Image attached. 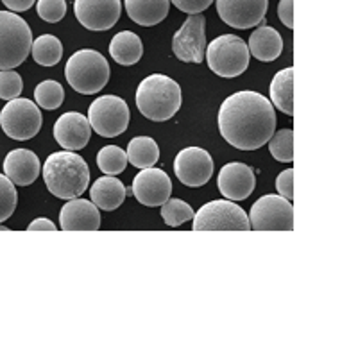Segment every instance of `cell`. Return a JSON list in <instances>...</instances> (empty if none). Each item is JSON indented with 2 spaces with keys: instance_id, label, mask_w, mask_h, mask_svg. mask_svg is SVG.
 <instances>
[{
  "instance_id": "1",
  "label": "cell",
  "mask_w": 358,
  "mask_h": 358,
  "mask_svg": "<svg viewBox=\"0 0 358 358\" xmlns=\"http://www.w3.org/2000/svg\"><path fill=\"white\" fill-rule=\"evenodd\" d=\"M276 129V113L268 99L258 92H236L219 110V131L229 145L241 151H257Z\"/></svg>"
},
{
  "instance_id": "2",
  "label": "cell",
  "mask_w": 358,
  "mask_h": 358,
  "mask_svg": "<svg viewBox=\"0 0 358 358\" xmlns=\"http://www.w3.org/2000/svg\"><path fill=\"white\" fill-rule=\"evenodd\" d=\"M41 174L45 187L59 199L81 197L90 183L88 163L73 151L52 152L45 162Z\"/></svg>"
},
{
  "instance_id": "3",
  "label": "cell",
  "mask_w": 358,
  "mask_h": 358,
  "mask_svg": "<svg viewBox=\"0 0 358 358\" xmlns=\"http://www.w3.org/2000/svg\"><path fill=\"white\" fill-rule=\"evenodd\" d=\"M134 102L145 118L155 122H165L179 111L183 94L181 86L172 78L163 73H152L140 83Z\"/></svg>"
},
{
  "instance_id": "4",
  "label": "cell",
  "mask_w": 358,
  "mask_h": 358,
  "mask_svg": "<svg viewBox=\"0 0 358 358\" xmlns=\"http://www.w3.org/2000/svg\"><path fill=\"white\" fill-rule=\"evenodd\" d=\"M65 76L69 85L83 95L99 94L110 81V65L101 52L83 49L66 62Z\"/></svg>"
},
{
  "instance_id": "5",
  "label": "cell",
  "mask_w": 358,
  "mask_h": 358,
  "mask_svg": "<svg viewBox=\"0 0 358 358\" xmlns=\"http://www.w3.org/2000/svg\"><path fill=\"white\" fill-rule=\"evenodd\" d=\"M33 33L27 22L13 11H0V70L20 66L31 54Z\"/></svg>"
},
{
  "instance_id": "6",
  "label": "cell",
  "mask_w": 358,
  "mask_h": 358,
  "mask_svg": "<svg viewBox=\"0 0 358 358\" xmlns=\"http://www.w3.org/2000/svg\"><path fill=\"white\" fill-rule=\"evenodd\" d=\"M248 43L235 34H222L215 38L204 50V59L213 73L220 78H238L249 66Z\"/></svg>"
},
{
  "instance_id": "7",
  "label": "cell",
  "mask_w": 358,
  "mask_h": 358,
  "mask_svg": "<svg viewBox=\"0 0 358 358\" xmlns=\"http://www.w3.org/2000/svg\"><path fill=\"white\" fill-rule=\"evenodd\" d=\"M43 118L36 102L29 99H11L0 111L2 131L13 140H31L41 129Z\"/></svg>"
},
{
  "instance_id": "8",
  "label": "cell",
  "mask_w": 358,
  "mask_h": 358,
  "mask_svg": "<svg viewBox=\"0 0 358 358\" xmlns=\"http://www.w3.org/2000/svg\"><path fill=\"white\" fill-rule=\"evenodd\" d=\"M196 231H248L251 229L249 217L233 201H212L201 206L194 215Z\"/></svg>"
},
{
  "instance_id": "9",
  "label": "cell",
  "mask_w": 358,
  "mask_h": 358,
  "mask_svg": "<svg viewBox=\"0 0 358 358\" xmlns=\"http://www.w3.org/2000/svg\"><path fill=\"white\" fill-rule=\"evenodd\" d=\"M88 122L99 136L115 138L129 126V108L117 95H102L90 104Z\"/></svg>"
},
{
  "instance_id": "10",
  "label": "cell",
  "mask_w": 358,
  "mask_h": 358,
  "mask_svg": "<svg viewBox=\"0 0 358 358\" xmlns=\"http://www.w3.org/2000/svg\"><path fill=\"white\" fill-rule=\"evenodd\" d=\"M249 224L257 231H292L294 208L281 196H264L251 206Z\"/></svg>"
},
{
  "instance_id": "11",
  "label": "cell",
  "mask_w": 358,
  "mask_h": 358,
  "mask_svg": "<svg viewBox=\"0 0 358 358\" xmlns=\"http://www.w3.org/2000/svg\"><path fill=\"white\" fill-rule=\"evenodd\" d=\"M206 50V18L190 15L172 38V52L179 62L203 63Z\"/></svg>"
},
{
  "instance_id": "12",
  "label": "cell",
  "mask_w": 358,
  "mask_h": 358,
  "mask_svg": "<svg viewBox=\"0 0 358 358\" xmlns=\"http://www.w3.org/2000/svg\"><path fill=\"white\" fill-rule=\"evenodd\" d=\"M174 172L183 185L199 188L213 176V159L201 147H187L174 159Z\"/></svg>"
},
{
  "instance_id": "13",
  "label": "cell",
  "mask_w": 358,
  "mask_h": 358,
  "mask_svg": "<svg viewBox=\"0 0 358 358\" xmlns=\"http://www.w3.org/2000/svg\"><path fill=\"white\" fill-rule=\"evenodd\" d=\"M120 0H73V13L88 31H108L120 18Z\"/></svg>"
},
{
  "instance_id": "14",
  "label": "cell",
  "mask_w": 358,
  "mask_h": 358,
  "mask_svg": "<svg viewBox=\"0 0 358 358\" xmlns=\"http://www.w3.org/2000/svg\"><path fill=\"white\" fill-rule=\"evenodd\" d=\"M217 13L233 29H251L267 15L268 0H215Z\"/></svg>"
},
{
  "instance_id": "15",
  "label": "cell",
  "mask_w": 358,
  "mask_h": 358,
  "mask_svg": "<svg viewBox=\"0 0 358 358\" xmlns=\"http://www.w3.org/2000/svg\"><path fill=\"white\" fill-rule=\"evenodd\" d=\"M172 181L167 172L162 169H142L133 179V196L143 206H162L165 201L171 199Z\"/></svg>"
},
{
  "instance_id": "16",
  "label": "cell",
  "mask_w": 358,
  "mask_h": 358,
  "mask_svg": "<svg viewBox=\"0 0 358 358\" xmlns=\"http://www.w3.org/2000/svg\"><path fill=\"white\" fill-rule=\"evenodd\" d=\"M217 187L226 199L244 201L255 192L257 178H255V172L249 165L233 162L220 169Z\"/></svg>"
},
{
  "instance_id": "17",
  "label": "cell",
  "mask_w": 358,
  "mask_h": 358,
  "mask_svg": "<svg viewBox=\"0 0 358 358\" xmlns=\"http://www.w3.org/2000/svg\"><path fill=\"white\" fill-rule=\"evenodd\" d=\"M90 136H92V126L88 117L78 111L62 115L54 124V138L65 151H81L88 145Z\"/></svg>"
},
{
  "instance_id": "18",
  "label": "cell",
  "mask_w": 358,
  "mask_h": 358,
  "mask_svg": "<svg viewBox=\"0 0 358 358\" xmlns=\"http://www.w3.org/2000/svg\"><path fill=\"white\" fill-rule=\"evenodd\" d=\"M59 226L65 231H95L101 228V213L92 201L70 199L59 212Z\"/></svg>"
},
{
  "instance_id": "19",
  "label": "cell",
  "mask_w": 358,
  "mask_h": 358,
  "mask_svg": "<svg viewBox=\"0 0 358 358\" xmlns=\"http://www.w3.org/2000/svg\"><path fill=\"white\" fill-rule=\"evenodd\" d=\"M40 159L29 149H15L4 159V174L13 185L27 187L33 185L40 176Z\"/></svg>"
},
{
  "instance_id": "20",
  "label": "cell",
  "mask_w": 358,
  "mask_h": 358,
  "mask_svg": "<svg viewBox=\"0 0 358 358\" xmlns=\"http://www.w3.org/2000/svg\"><path fill=\"white\" fill-rule=\"evenodd\" d=\"M249 54L258 62H274L283 52V38L271 25H262L251 33L248 43Z\"/></svg>"
},
{
  "instance_id": "21",
  "label": "cell",
  "mask_w": 358,
  "mask_h": 358,
  "mask_svg": "<svg viewBox=\"0 0 358 358\" xmlns=\"http://www.w3.org/2000/svg\"><path fill=\"white\" fill-rule=\"evenodd\" d=\"M126 196L127 192L122 181L117 178H111V176L99 178L94 187L90 188L92 203L101 208V210H106V212H113V210L122 206Z\"/></svg>"
},
{
  "instance_id": "22",
  "label": "cell",
  "mask_w": 358,
  "mask_h": 358,
  "mask_svg": "<svg viewBox=\"0 0 358 358\" xmlns=\"http://www.w3.org/2000/svg\"><path fill=\"white\" fill-rule=\"evenodd\" d=\"M171 0H126V11L133 22L143 27H152L169 15Z\"/></svg>"
},
{
  "instance_id": "23",
  "label": "cell",
  "mask_w": 358,
  "mask_h": 358,
  "mask_svg": "<svg viewBox=\"0 0 358 358\" xmlns=\"http://www.w3.org/2000/svg\"><path fill=\"white\" fill-rule=\"evenodd\" d=\"M110 54L118 65L131 66L140 62L143 54V45L138 34L131 33V31H122V33L115 34L110 43Z\"/></svg>"
},
{
  "instance_id": "24",
  "label": "cell",
  "mask_w": 358,
  "mask_h": 358,
  "mask_svg": "<svg viewBox=\"0 0 358 358\" xmlns=\"http://www.w3.org/2000/svg\"><path fill=\"white\" fill-rule=\"evenodd\" d=\"M271 104L285 115H294V69H285L271 83Z\"/></svg>"
},
{
  "instance_id": "25",
  "label": "cell",
  "mask_w": 358,
  "mask_h": 358,
  "mask_svg": "<svg viewBox=\"0 0 358 358\" xmlns=\"http://www.w3.org/2000/svg\"><path fill=\"white\" fill-rule=\"evenodd\" d=\"M127 162H131L134 167L149 169L152 167L159 158L158 143L149 136H136L127 145Z\"/></svg>"
},
{
  "instance_id": "26",
  "label": "cell",
  "mask_w": 358,
  "mask_h": 358,
  "mask_svg": "<svg viewBox=\"0 0 358 358\" xmlns=\"http://www.w3.org/2000/svg\"><path fill=\"white\" fill-rule=\"evenodd\" d=\"M31 52L38 65L54 66L62 62L63 45L52 34H41L40 38H36V41H33Z\"/></svg>"
},
{
  "instance_id": "27",
  "label": "cell",
  "mask_w": 358,
  "mask_h": 358,
  "mask_svg": "<svg viewBox=\"0 0 358 358\" xmlns=\"http://www.w3.org/2000/svg\"><path fill=\"white\" fill-rule=\"evenodd\" d=\"M97 165L106 176L122 174L127 167V155L117 145L102 147L97 155Z\"/></svg>"
},
{
  "instance_id": "28",
  "label": "cell",
  "mask_w": 358,
  "mask_h": 358,
  "mask_svg": "<svg viewBox=\"0 0 358 358\" xmlns=\"http://www.w3.org/2000/svg\"><path fill=\"white\" fill-rule=\"evenodd\" d=\"M34 101L43 110H57L65 101V90L57 81H43L34 90Z\"/></svg>"
},
{
  "instance_id": "29",
  "label": "cell",
  "mask_w": 358,
  "mask_h": 358,
  "mask_svg": "<svg viewBox=\"0 0 358 358\" xmlns=\"http://www.w3.org/2000/svg\"><path fill=\"white\" fill-rule=\"evenodd\" d=\"M194 210L188 203L181 199H169L162 204V217L167 226L171 228H178L181 224L188 222L194 219Z\"/></svg>"
},
{
  "instance_id": "30",
  "label": "cell",
  "mask_w": 358,
  "mask_h": 358,
  "mask_svg": "<svg viewBox=\"0 0 358 358\" xmlns=\"http://www.w3.org/2000/svg\"><path fill=\"white\" fill-rule=\"evenodd\" d=\"M268 151L278 162H294V131L280 129L278 133H274L268 140Z\"/></svg>"
},
{
  "instance_id": "31",
  "label": "cell",
  "mask_w": 358,
  "mask_h": 358,
  "mask_svg": "<svg viewBox=\"0 0 358 358\" xmlns=\"http://www.w3.org/2000/svg\"><path fill=\"white\" fill-rule=\"evenodd\" d=\"M18 203L17 188L6 174H0V224L15 213Z\"/></svg>"
},
{
  "instance_id": "32",
  "label": "cell",
  "mask_w": 358,
  "mask_h": 358,
  "mask_svg": "<svg viewBox=\"0 0 358 358\" xmlns=\"http://www.w3.org/2000/svg\"><path fill=\"white\" fill-rule=\"evenodd\" d=\"M24 90V81L22 76L15 70H0V99L11 101L17 99Z\"/></svg>"
},
{
  "instance_id": "33",
  "label": "cell",
  "mask_w": 358,
  "mask_h": 358,
  "mask_svg": "<svg viewBox=\"0 0 358 358\" xmlns=\"http://www.w3.org/2000/svg\"><path fill=\"white\" fill-rule=\"evenodd\" d=\"M36 11L41 20L56 24L63 20L66 15V2L65 0H38Z\"/></svg>"
},
{
  "instance_id": "34",
  "label": "cell",
  "mask_w": 358,
  "mask_h": 358,
  "mask_svg": "<svg viewBox=\"0 0 358 358\" xmlns=\"http://www.w3.org/2000/svg\"><path fill=\"white\" fill-rule=\"evenodd\" d=\"M171 2L179 11L188 13V15H199V13L206 11L215 0H171Z\"/></svg>"
},
{
  "instance_id": "35",
  "label": "cell",
  "mask_w": 358,
  "mask_h": 358,
  "mask_svg": "<svg viewBox=\"0 0 358 358\" xmlns=\"http://www.w3.org/2000/svg\"><path fill=\"white\" fill-rule=\"evenodd\" d=\"M276 188L281 197L294 199V169H287L276 178Z\"/></svg>"
},
{
  "instance_id": "36",
  "label": "cell",
  "mask_w": 358,
  "mask_h": 358,
  "mask_svg": "<svg viewBox=\"0 0 358 358\" xmlns=\"http://www.w3.org/2000/svg\"><path fill=\"white\" fill-rule=\"evenodd\" d=\"M278 17L285 27L294 29V0H281L278 6Z\"/></svg>"
},
{
  "instance_id": "37",
  "label": "cell",
  "mask_w": 358,
  "mask_h": 358,
  "mask_svg": "<svg viewBox=\"0 0 358 358\" xmlns=\"http://www.w3.org/2000/svg\"><path fill=\"white\" fill-rule=\"evenodd\" d=\"M2 2H4L6 8L11 9L13 13H22L33 8L36 0H2Z\"/></svg>"
},
{
  "instance_id": "38",
  "label": "cell",
  "mask_w": 358,
  "mask_h": 358,
  "mask_svg": "<svg viewBox=\"0 0 358 358\" xmlns=\"http://www.w3.org/2000/svg\"><path fill=\"white\" fill-rule=\"evenodd\" d=\"M29 231H56L52 220L49 219H36L29 224Z\"/></svg>"
},
{
  "instance_id": "39",
  "label": "cell",
  "mask_w": 358,
  "mask_h": 358,
  "mask_svg": "<svg viewBox=\"0 0 358 358\" xmlns=\"http://www.w3.org/2000/svg\"><path fill=\"white\" fill-rule=\"evenodd\" d=\"M6 229H8V228H6V226H2V224H0V231H6Z\"/></svg>"
}]
</instances>
